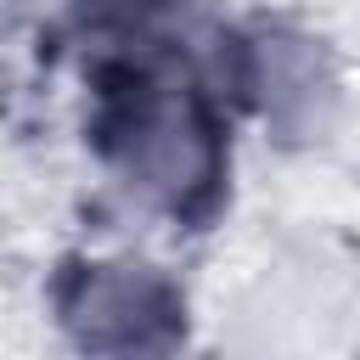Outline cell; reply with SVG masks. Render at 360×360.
Listing matches in <instances>:
<instances>
[{"mask_svg":"<svg viewBox=\"0 0 360 360\" xmlns=\"http://www.w3.org/2000/svg\"><path fill=\"white\" fill-rule=\"evenodd\" d=\"M90 146L101 169L152 214L202 219L225 180V124L214 90L169 56H112L90 101Z\"/></svg>","mask_w":360,"mask_h":360,"instance_id":"cell-1","label":"cell"},{"mask_svg":"<svg viewBox=\"0 0 360 360\" xmlns=\"http://www.w3.org/2000/svg\"><path fill=\"white\" fill-rule=\"evenodd\" d=\"M56 321L90 354H163L186 338V292L146 259H79L56 276Z\"/></svg>","mask_w":360,"mask_h":360,"instance_id":"cell-2","label":"cell"},{"mask_svg":"<svg viewBox=\"0 0 360 360\" xmlns=\"http://www.w3.org/2000/svg\"><path fill=\"white\" fill-rule=\"evenodd\" d=\"M231 84H242L253 112L281 141H321L343 101L338 68L321 51V39L304 28H287V22H270V28H253L248 39H236Z\"/></svg>","mask_w":360,"mask_h":360,"instance_id":"cell-3","label":"cell"},{"mask_svg":"<svg viewBox=\"0 0 360 360\" xmlns=\"http://www.w3.org/2000/svg\"><path fill=\"white\" fill-rule=\"evenodd\" d=\"M169 6L174 0H68V17L84 39H101V45L124 51V45H141L163 22Z\"/></svg>","mask_w":360,"mask_h":360,"instance_id":"cell-4","label":"cell"}]
</instances>
